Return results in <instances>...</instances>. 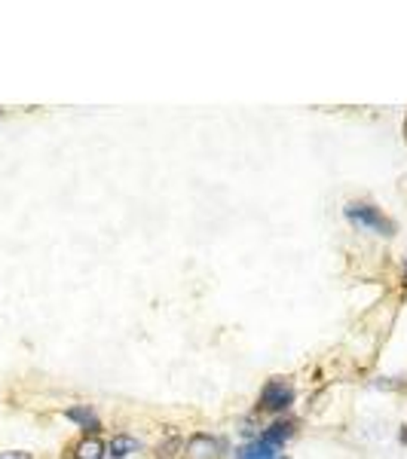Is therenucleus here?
Here are the masks:
<instances>
[{"label":"nucleus","mask_w":407,"mask_h":459,"mask_svg":"<svg viewBox=\"0 0 407 459\" xmlns=\"http://www.w3.org/2000/svg\"><path fill=\"white\" fill-rule=\"evenodd\" d=\"M346 221H350L352 227L374 230V233H380V236L395 233V224H392L386 214H383L380 209H374V205H368V203H350V205H346Z\"/></svg>","instance_id":"f257e3e1"},{"label":"nucleus","mask_w":407,"mask_h":459,"mask_svg":"<svg viewBox=\"0 0 407 459\" xmlns=\"http://www.w3.org/2000/svg\"><path fill=\"white\" fill-rule=\"evenodd\" d=\"M291 402H294V389L288 386L285 380H270L264 386V392H261V407H264V411H273V413L288 411Z\"/></svg>","instance_id":"f03ea898"},{"label":"nucleus","mask_w":407,"mask_h":459,"mask_svg":"<svg viewBox=\"0 0 407 459\" xmlns=\"http://www.w3.org/2000/svg\"><path fill=\"white\" fill-rule=\"evenodd\" d=\"M218 454H221L218 438H212L205 432H196L194 438L184 444V459H218Z\"/></svg>","instance_id":"7ed1b4c3"},{"label":"nucleus","mask_w":407,"mask_h":459,"mask_svg":"<svg viewBox=\"0 0 407 459\" xmlns=\"http://www.w3.org/2000/svg\"><path fill=\"white\" fill-rule=\"evenodd\" d=\"M236 459H279V454H276V447H270L266 441H251V444H246V447H239L236 450Z\"/></svg>","instance_id":"20e7f679"},{"label":"nucleus","mask_w":407,"mask_h":459,"mask_svg":"<svg viewBox=\"0 0 407 459\" xmlns=\"http://www.w3.org/2000/svg\"><path fill=\"white\" fill-rule=\"evenodd\" d=\"M65 417L71 420V423H80L83 429H89V432H99L101 429V423H99V417H95L92 411H89L86 404H77V407H68V411H65Z\"/></svg>","instance_id":"39448f33"},{"label":"nucleus","mask_w":407,"mask_h":459,"mask_svg":"<svg viewBox=\"0 0 407 459\" xmlns=\"http://www.w3.org/2000/svg\"><path fill=\"white\" fill-rule=\"evenodd\" d=\"M294 435V426L291 423H273L270 429L264 432V438L261 441H266L270 447H282V444L291 438Z\"/></svg>","instance_id":"423d86ee"},{"label":"nucleus","mask_w":407,"mask_h":459,"mask_svg":"<svg viewBox=\"0 0 407 459\" xmlns=\"http://www.w3.org/2000/svg\"><path fill=\"white\" fill-rule=\"evenodd\" d=\"M108 450H110L108 456H114V459H126L129 454H135V450H138V441L132 438V435H117V438L108 444Z\"/></svg>","instance_id":"0eeeda50"},{"label":"nucleus","mask_w":407,"mask_h":459,"mask_svg":"<svg viewBox=\"0 0 407 459\" xmlns=\"http://www.w3.org/2000/svg\"><path fill=\"white\" fill-rule=\"evenodd\" d=\"M77 459H105V444L99 438H83L77 444Z\"/></svg>","instance_id":"6e6552de"},{"label":"nucleus","mask_w":407,"mask_h":459,"mask_svg":"<svg viewBox=\"0 0 407 459\" xmlns=\"http://www.w3.org/2000/svg\"><path fill=\"white\" fill-rule=\"evenodd\" d=\"M0 459H31L28 454H0Z\"/></svg>","instance_id":"1a4fd4ad"},{"label":"nucleus","mask_w":407,"mask_h":459,"mask_svg":"<svg viewBox=\"0 0 407 459\" xmlns=\"http://www.w3.org/2000/svg\"><path fill=\"white\" fill-rule=\"evenodd\" d=\"M404 279H407V264H404Z\"/></svg>","instance_id":"9d476101"}]
</instances>
